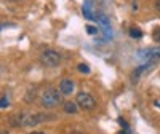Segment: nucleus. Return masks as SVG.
<instances>
[{
    "mask_svg": "<svg viewBox=\"0 0 160 134\" xmlns=\"http://www.w3.org/2000/svg\"><path fill=\"white\" fill-rule=\"evenodd\" d=\"M7 105H8V99L2 98V99H0V109H3V107H7Z\"/></svg>",
    "mask_w": 160,
    "mask_h": 134,
    "instance_id": "11",
    "label": "nucleus"
},
{
    "mask_svg": "<svg viewBox=\"0 0 160 134\" xmlns=\"http://www.w3.org/2000/svg\"><path fill=\"white\" fill-rule=\"evenodd\" d=\"M61 98H62L61 91H58L53 86H48L42 91V94H40V104H42V107H45V109H53V107H58L61 104V101H62Z\"/></svg>",
    "mask_w": 160,
    "mask_h": 134,
    "instance_id": "1",
    "label": "nucleus"
},
{
    "mask_svg": "<svg viewBox=\"0 0 160 134\" xmlns=\"http://www.w3.org/2000/svg\"><path fill=\"white\" fill-rule=\"evenodd\" d=\"M82 13H83V16H85L87 19H96L95 13H93V10H91L90 0H85V3H83V7H82Z\"/></svg>",
    "mask_w": 160,
    "mask_h": 134,
    "instance_id": "6",
    "label": "nucleus"
},
{
    "mask_svg": "<svg viewBox=\"0 0 160 134\" xmlns=\"http://www.w3.org/2000/svg\"><path fill=\"white\" fill-rule=\"evenodd\" d=\"M87 32L90 35H96L98 34V27H96V26H87Z\"/></svg>",
    "mask_w": 160,
    "mask_h": 134,
    "instance_id": "10",
    "label": "nucleus"
},
{
    "mask_svg": "<svg viewBox=\"0 0 160 134\" xmlns=\"http://www.w3.org/2000/svg\"><path fill=\"white\" fill-rule=\"evenodd\" d=\"M155 10L160 13V0H157V2H155Z\"/></svg>",
    "mask_w": 160,
    "mask_h": 134,
    "instance_id": "13",
    "label": "nucleus"
},
{
    "mask_svg": "<svg viewBox=\"0 0 160 134\" xmlns=\"http://www.w3.org/2000/svg\"><path fill=\"white\" fill-rule=\"evenodd\" d=\"M31 134H43L42 131H34V132H31Z\"/></svg>",
    "mask_w": 160,
    "mask_h": 134,
    "instance_id": "14",
    "label": "nucleus"
},
{
    "mask_svg": "<svg viewBox=\"0 0 160 134\" xmlns=\"http://www.w3.org/2000/svg\"><path fill=\"white\" fill-rule=\"evenodd\" d=\"M152 37H154L155 42H158V43H160V29H157V31L154 32V35H152Z\"/></svg>",
    "mask_w": 160,
    "mask_h": 134,
    "instance_id": "12",
    "label": "nucleus"
},
{
    "mask_svg": "<svg viewBox=\"0 0 160 134\" xmlns=\"http://www.w3.org/2000/svg\"><path fill=\"white\" fill-rule=\"evenodd\" d=\"M77 69H78L80 74H90V67H88L87 64H78Z\"/></svg>",
    "mask_w": 160,
    "mask_h": 134,
    "instance_id": "9",
    "label": "nucleus"
},
{
    "mask_svg": "<svg viewBox=\"0 0 160 134\" xmlns=\"http://www.w3.org/2000/svg\"><path fill=\"white\" fill-rule=\"evenodd\" d=\"M139 55V58H142V59H146L148 62H157L158 59H160V48H149V50H142V51H139L138 53Z\"/></svg>",
    "mask_w": 160,
    "mask_h": 134,
    "instance_id": "4",
    "label": "nucleus"
},
{
    "mask_svg": "<svg viewBox=\"0 0 160 134\" xmlns=\"http://www.w3.org/2000/svg\"><path fill=\"white\" fill-rule=\"evenodd\" d=\"M75 102L78 107H82V109L85 110H93V109H96V101L95 98H93L91 94H88V93H78V94L75 96Z\"/></svg>",
    "mask_w": 160,
    "mask_h": 134,
    "instance_id": "3",
    "label": "nucleus"
},
{
    "mask_svg": "<svg viewBox=\"0 0 160 134\" xmlns=\"http://www.w3.org/2000/svg\"><path fill=\"white\" fill-rule=\"evenodd\" d=\"M62 110H64L66 113H77V112H78V105H77V102L68 101V102L62 104Z\"/></svg>",
    "mask_w": 160,
    "mask_h": 134,
    "instance_id": "7",
    "label": "nucleus"
},
{
    "mask_svg": "<svg viewBox=\"0 0 160 134\" xmlns=\"http://www.w3.org/2000/svg\"><path fill=\"white\" fill-rule=\"evenodd\" d=\"M74 89H75L74 80H71V78H62L61 82H59V91H61V94H62V96H69V94H72Z\"/></svg>",
    "mask_w": 160,
    "mask_h": 134,
    "instance_id": "5",
    "label": "nucleus"
},
{
    "mask_svg": "<svg viewBox=\"0 0 160 134\" xmlns=\"http://www.w3.org/2000/svg\"><path fill=\"white\" fill-rule=\"evenodd\" d=\"M61 55L55 50H45L42 55H40V62L45 67H58L61 64Z\"/></svg>",
    "mask_w": 160,
    "mask_h": 134,
    "instance_id": "2",
    "label": "nucleus"
},
{
    "mask_svg": "<svg viewBox=\"0 0 160 134\" xmlns=\"http://www.w3.org/2000/svg\"><path fill=\"white\" fill-rule=\"evenodd\" d=\"M0 134H10L8 131H0Z\"/></svg>",
    "mask_w": 160,
    "mask_h": 134,
    "instance_id": "15",
    "label": "nucleus"
},
{
    "mask_svg": "<svg viewBox=\"0 0 160 134\" xmlns=\"http://www.w3.org/2000/svg\"><path fill=\"white\" fill-rule=\"evenodd\" d=\"M130 37H131V38H141V37H142V32H141L138 27H131V29H130Z\"/></svg>",
    "mask_w": 160,
    "mask_h": 134,
    "instance_id": "8",
    "label": "nucleus"
}]
</instances>
